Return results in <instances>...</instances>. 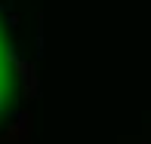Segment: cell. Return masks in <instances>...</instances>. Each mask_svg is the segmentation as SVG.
I'll list each match as a JSON object with an SVG mask.
<instances>
[{
  "instance_id": "6da1fadb",
  "label": "cell",
  "mask_w": 151,
  "mask_h": 144,
  "mask_svg": "<svg viewBox=\"0 0 151 144\" xmlns=\"http://www.w3.org/2000/svg\"><path fill=\"white\" fill-rule=\"evenodd\" d=\"M9 101V65H6V49H3V28H0V116Z\"/></svg>"
}]
</instances>
